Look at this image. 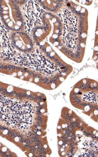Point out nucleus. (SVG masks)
I'll use <instances>...</instances> for the list:
<instances>
[{"mask_svg": "<svg viewBox=\"0 0 98 157\" xmlns=\"http://www.w3.org/2000/svg\"><path fill=\"white\" fill-rule=\"evenodd\" d=\"M30 103L21 104L0 95V120L12 128L24 129L32 124L34 114Z\"/></svg>", "mask_w": 98, "mask_h": 157, "instance_id": "1", "label": "nucleus"}, {"mask_svg": "<svg viewBox=\"0 0 98 157\" xmlns=\"http://www.w3.org/2000/svg\"><path fill=\"white\" fill-rule=\"evenodd\" d=\"M78 147L76 156L95 157L97 153V142L90 138L83 137L78 144Z\"/></svg>", "mask_w": 98, "mask_h": 157, "instance_id": "2", "label": "nucleus"}, {"mask_svg": "<svg viewBox=\"0 0 98 157\" xmlns=\"http://www.w3.org/2000/svg\"><path fill=\"white\" fill-rule=\"evenodd\" d=\"M83 101H86L93 104H98V96L95 93L89 92L85 94L82 97Z\"/></svg>", "mask_w": 98, "mask_h": 157, "instance_id": "3", "label": "nucleus"}, {"mask_svg": "<svg viewBox=\"0 0 98 157\" xmlns=\"http://www.w3.org/2000/svg\"><path fill=\"white\" fill-rule=\"evenodd\" d=\"M80 19L81 20V21H83V20H84V17H81H81H80Z\"/></svg>", "mask_w": 98, "mask_h": 157, "instance_id": "4", "label": "nucleus"}]
</instances>
